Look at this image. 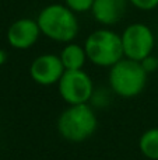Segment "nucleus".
Segmentation results:
<instances>
[{
    "instance_id": "obj_9",
    "label": "nucleus",
    "mask_w": 158,
    "mask_h": 160,
    "mask_svg": "<svg viewBox=\"0 0 158 160\" xmlns=\"http://www.w3.org/2000/svg\"><path fill=\"white\" fill-rule=\"evenodd\" d=\"M129 0H94L92 17L102 25H115L123 18Z\"/></svg>"
},
{
    "instance_id": "obj_8",
    "label": "nucleus",
    "mask_w": 158,
    "mask_h": 160,
    "mask_svg": "<svg viewBox=\"0 0 158 160\" xmlns=\"http://www.w3.org/2000/svg\"><path fill=\"white\" fill-rule=\"evenodd\" d=\"M41 35V30L34 18H18L8 27L7 42L14 49H28L34 47Z\"/></svg>"
},
{
    "instance_id": "obj_5",
    "label": "nucleus",
    "mask_w": 158,
    "mask_h": 160,
    "mask_svg": "<svg viewBox=\"0 0 158 160\" xmlns=\"http://www.w3.org/2000/svg\"><path fill=\"white\" fill-rule=\"evenodd\" d=\"M120 37H122L125 58L137 62H142L143 59L150 56L156 47L153 30L142 22L128 25Z\"/></svg>"
},
{
    "instance_id": "obj_10",
    "label": "nucleus",
    "mask_w": 158,
    "mask_h": 160,
    "mask_svg": "<svg viewBox=\"0 0 158 160\" xmlns=\"http://www.w3.org/2000/svg\"><path fill=\"white\" fill-rule=\"evenodd\" d=\"M59 56H60V61L66 70L83 69L86 61L88 59L84 47H81L78 44H73V42L66 44V47L62 49Z\"/></svg>"
},
{
    "instance_id": "obj_4",
    "label": "nucleus",
    "mask_w": 158,
    "mask_h": 160,
    "mask_svg": "<svg viewBox=\"0 0 158 160\" xmlns=\"http://www.w3.org/2000/svg\"><path fill=\"white\" fill-rule=\"evenodd\" d=\"M147 75L142 62L123 58L109 70V84L115 94L123 98H132L144 90Z\"/></svg>"
},
{
    "instance_id": "obj_14",
    "label": "nucleus",
    "mask_w": 158,
    "mask_h": 160,
    "mask_svg": "<svg viewBox=\"0 0 158 160\" xmlns=\"http://www.w3.org/2000/svg\"><path fill=\"white\" fill-rule=\"evenodd\" d=\"M142 65H143V68L146 69V72H147V73L154 72V70L158 68V59L156 58V56L150 55V56H147L146 59H143Z\"/></svg>"
},
{
    "instance_id": "obj_7",
    "label": "nucleus",
    "mask_w": 158,
    "mask_h": 160,
    "mask_svg": "<svg viewBox=\"0 0 158 160\" xmlns=\"http://www.w3.org/2000/svg\"><path fill=\"white\" fill-rule=\"evenodd\" d=\"M64 66L60 56L55 53H44L32 61L30 66V76L41 86H53L59 83L64 73Z\"/></svg>"
},
{
    "instance_id": "obj_3",
    "label": "nucleus",
    "mask_w": 158,
    "mask_h": 160,
    "mask_svg": "<svg viewBox=\"0 0 158 160\" xmlns=\"http://www.w3.org/2000/svg\"><path fill=\"white\" fill-rule=\"evenodd\" d=\"M84 49L90 62L102 68H112L125 58L122 37L108 28L90 34L84 42Z\"/></svg>"
},
{
    "instance_id": "obj_6",
    "label": "nucleus",
    "mask_w": 158,
    "mask_h": 160,
    "mask_svg": "<svg viewBox=\"0 0 158 160\" xmlns=\"http://www.w3.org/2000/svg\"><path fill=\"white\" fill-rule=\"evenodd\" d=\"M58 86L62 98L70 105L88 102L94 94V83L83 69L64 70Z\"/></svg>"
},
{
    "instance_id": "obj_11",
    "label": "nucleus",
    "mask_w": 158,
    "mask_h": 160,
    "mask_svg": "<svg viewBox=\"0 0 158 160\" xmlns=\"http://www.w3.org/2000/svg\"><path fill=\"white\" fill-rule=\"evenodd\" d=\"M140 152L147 159L158 160V128H150L139 141Z\"/></svg>"
},
{
    "instance_id": "obj_2",
    "label": "nucleus",
    "mask_w": 158,
    "mask_h": 160,
    "mask_svg": "<svg viewBox=\"0 0 158 160\" xmlns=\"http://www.w3.org/2000/svg\"><path fill=\"white\" fill-rule=\"evenodd\" d=\"M98 119L87 102L67 107L58 119V131L69 142H84L94 135Z\"/></svg>"
},
{
    "instance_id": "obj_12",
    "label": "nucleus",
    "mask_w": 158,
    "mask_h": 160,
    "mask_svg": "<svg viewBox=\"0 0 158 160\" xmlns=\"http://www.w3.org/2000/svg\"><path fill=\"white\" fill-rule=\"evenodd\" d=\"M92 3H94V0H64V4L69 8H72L76 14L90 11Z\"/></svg>"
},
{
    "instance_id": "obj_15",
    "label": "nucleus",
    "mask_w": 158,
    "mask_h": 160,
    "mask_svg": "<svg viewBox=\"0 0 158 160\" xmlns=\"http://www.w3.org/2000/svg\"><path fill=\"white\" fill-rule=\"evenodd\" d=\"M6 61H7V53H6V51L0 49V66H2Z\"/></svg>"
},
{
    "instance_id": "obj_13",
    "label": "nucleus",
    "mask_w": 158,
    "mask_h": 160,
    "mask_svg": "<svg viewBox=\"0 0 158 160\" xmlns=\"http://www.w3.org/2000/svg\"><path fill=\"white\" fill-rule=\"evenodd\" d=\"M129 3L143 11H150L158 7V0H129Z\"/></svg>"
},
{
    "instance_id": "obj_1",
    "label": "nucleus",
    "mask_w": 158,
    "mask_h": 160,
    "mask_svg": "<svg viewBox=\"0 0 158 160\" xmlns=\"http://www.w3.org/2000/svg\"><path fill=\"white\" fill-rule=\"evenodd\" d=\"M41 34L56 42L69 44L77 37L80 25L76 13L66 4L53 3L39 11L36 17Z\"/></svg>"
}]
</instances>
